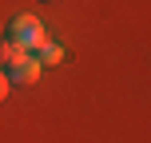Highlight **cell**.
I'll use <instances>...</instances> for the list:
<instances>
[{"mask_svg": "<svg viewBox=\"0 0 151 143\" xmlns=\"http://www.w3.org/2000/svg\"><path fill=\"white\" fill-rule=\"evenodd\" d=\"M8 40H16L24 52H36L48 40V32H44V24H40L36 16H16V20L8 24Z\"/></svg>", "mask_w": 151, "mask_h": 143, "instance_id": "6da1fadb", "label": "cell"}, {"mask_svg": "<svg viewBox=\"0 0 151 143\" xmlns=\"http://www.w3.org/2000/svg\"><path fill=\"white\" fill-rule=\"evenodd\" d=\"M40 72H44V68H40V60L28 52L20 64H12L4 75H8V83H20V88H28V83H36V80H40Z\"/></svg>", "mask_w": 151, "mask_h": 143, "instance_id": "7a4b0ae2", "label": "cell"}, {"mask_svg": "<svg viewBox=\"0 0 151 143\" xmlns=\"http://www.w3.org/2000/svg\"><path fill=\"white\" fill-rule=\"evenodd\" d=\"M24 56H28V52H24V48L16 44V40H8V36L0 40V72H8L12 64H20Z\"/></svg>", "mask_w": 151, "mask_h": 143, "instance_id": "3957f363", "label": "cell"}, {"mask_svg": "<svg viewBox=\"0 0 151 143\" xmlns=\"http://www.w3.org/2000/svg\"><path fill=\"white\" fill-rule=\"evenodd\" d=\"M32 56L40 60V68H52V64H60V60H64V48H60V44H52V40H44V44H40Z\"/></svg>", "mask_w": 151, "mask_h": 143, "instance_id": "277c9868", "label": "cell"}, {"mask_svg": "<svg viewBox=\"0 0 151 143\" xmlns=\"http://www.w3.org/2000/svg\"><path fill=\"white\" fill-rule=\"evenodd\" d=\"M8 88H12V83H8V75L0 72V103H4V96H8Z\"/></svg>", "mask_w": 151, "mask_h": 143, "instance_id": "5b68a950", "label": "cell"}]
</instances>
